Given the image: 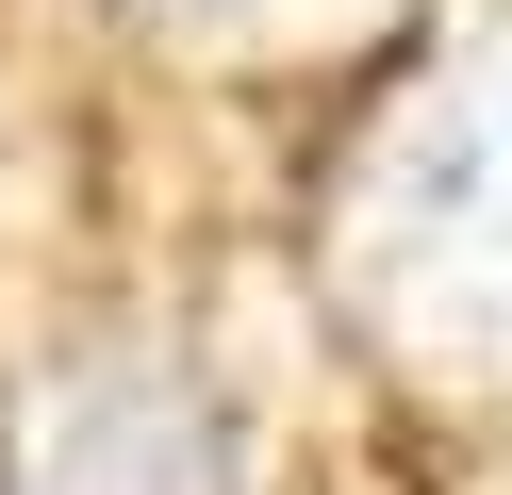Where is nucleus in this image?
Masks as SVG:
<instances>
[{"label":"nucleus","instance_id":"obj_1","mask_svg":"<svg viewBox=\"0 0 512 495\" xmlns=\"http://www.w3.org/2000/svg\"><path fill=\"white\" fill-rule=\"evenodd\" d=\"M182 17H314V0H182Z\"/></svg>","mask_w":512,"mask_h":495}]
</instances>
